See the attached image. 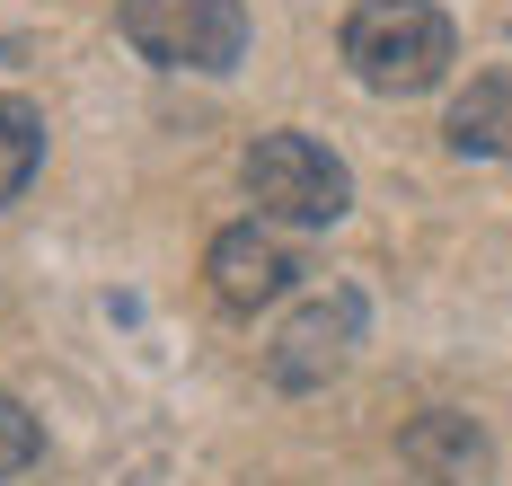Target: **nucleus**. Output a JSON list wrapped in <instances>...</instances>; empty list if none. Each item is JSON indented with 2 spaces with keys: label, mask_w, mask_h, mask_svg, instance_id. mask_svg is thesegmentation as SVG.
Returning a JSON list of instances; mask_svg holds the SVG:
<instances>
[{
  "label": "nucleus",
  "mask_w": 512,
  "mask_h": 486,
  "mask_svg": "<svg viewBox=\"0 0 512 486\" xmlns=\"http://www.w3.org/2000/svg\"><path fill=\"white\" fill-rule=\"evenodd\" d=\"M345 62H354V80L371 98H424V89L451 80L460 27H451V9H433V0H354V18H345Z\"/></svg>",
  "instance_id": "f257e3e1"
},
{
  "label": "nucleus",
  "mask_w": 512,
  "mask_h": 486,
  "mask_svg": "<svg viewBox=\"0 0 512 486\" xmlns=\"http://www.w3.org/2000/svg\"><path fill=\"white\" fill-rule=\"evenodd\" d=\"M239 186H248L256 221H274V230H327V221L354 213L345 160L309 133H256L248 160H239Z\"/></svg>",
  "instance_id": "f03ea898"
},
{
  "label": "nucleus",
  "mask_w": 512,
  "mask_h": 486,
  "mask_svg": "<svg viewBox=\"0 0 512 486\" xmlns=\"http://www.w3.org/2000/svg\"><path fill=\"white\" fill-rule=\"evenodd\" d=\"M115 27L159 71H239V54H248V9L239 0H124Z\"/></svg>",
  "instance_id": "7ed1b4c3"
},
{
  "label": "nucleus",
  "mask_w": 512,
  "mask_h": 486,
  "mask_svg": "<svg viewBox=\"0 0 512 486\" xmlns=\"http://www.w3.org/2000/svg\"><path fill=\"white\" fill-rule=\"evenodd\" d=\"M354 345H362V292H318V301H301V310L283 319V336L265 345V380H274V389H318V380L345 372Z\"/></svg>",
  "instance_id": "20e7f679"
},
{
  "label": "nucleus",
  "mask_w": 512,
  "mask_h": 486,
  "mask_svg": "<svg viewBox=\"0 0 512 486\" xmlns=\"http://www.w3.org/2000/svg\"><path fill=\"white\" fill-rule=\"evenodd\" d=\"M204 274H212V301H221V310H265V301L292 292L301 266H292V248H283L274 221H230V230L212 239Z\"/></svg>",
  "instance_id": "39448f33"
},
{
  "label": "nucleus",
  "mask_w": 512,
  "mask_h": 486,
  "mask_svg": "<svg viewBox=\"0 0 512 486\" xmlns=\"http://www.w3.org/2000/svg\"><path fill=\"white\" fill-rule=\"evenodd\" d=\"M398 460H407L424 486H486L495 478V442H486V425L460 416V407L415 416V425L398 433Z\"/></svg>",
  "instance_id": "423d86ee"
},
{
  "label": "nucleus",
  "mask_w": 512,
  "mask_h": 486,
  "mask_svg": "<svg viewBox=\"0 0 512 486\" xmlns=\"http://www.w3.org/2000/svg\"><path fill=\"white\" fill-rule=\"evenodd\" d=\"M460 160H512V71H477L442 115Z\"/></svg>",
  "instance_id": "0eeeda50"
},
{
  "label": "nucleus",
  "mask_w": 512,
  "mask_h": 486,
  "mask_svg": "<svg viewBox=\"0 0 512 486\" xmlns=\"http://www.w3.org/2000/svg\"><path fill=\"white\" fill-rule=\"evenodd\" d=\"M36 160H45V115L27 107V98H0V204L27 195Z\"/></svg>",
  "instance_id": "6e6552de"
},
{
  "label": "nucleus",
  "mask_w": 512,
  "mask_h": 486,
  "mask_svg": "<svg viewBox=\"0 0 512 486\" xmlns=\"http://www.w3.org/2000/svg\"><path fill=\"white\" fill-rule=\"evenodd\" d=\"M36 451H45V433H36V416H27V407H18V398L0 389V478H18V469H27Z\"/></svg>",
  "instance_id": "1a4fd4ad"
}]
</instances>
